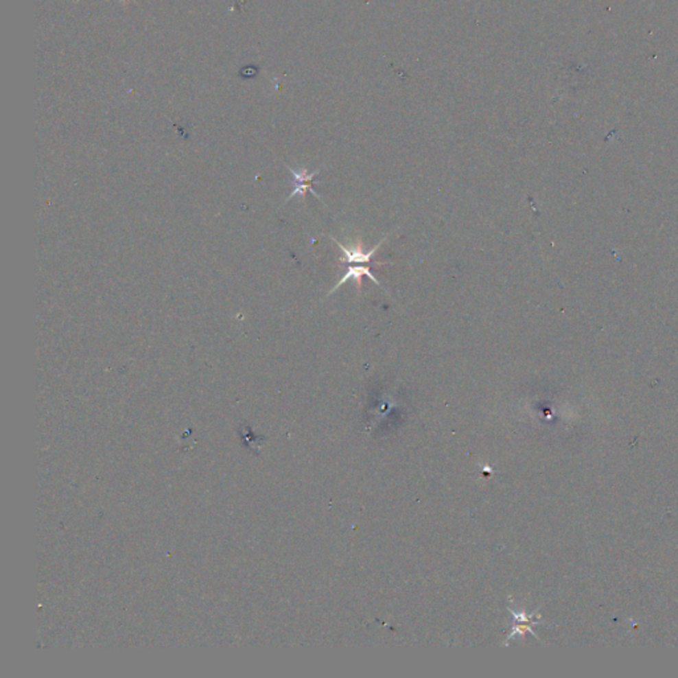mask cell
<instances>
[{
  "label": "cell",
  "mask_w": 678,
  "mask_h": 678,
  "mask_svg": "<svg viewBox=\"0 0 678 678\" xmlns=\"http://www.w3.org/2000/svg\"><path fill=\"white\" fill-rule=\"evenodd\" d=\"M331 240L338 245L343 253L342 257H339V265H359V264H370L373 257L375 256V253L377 252V249L382 246V244L387 240V237L382 239L379 243H377L371 250L366 252L364 248L362 243L359 242L357 244H353L351 246H347V245H342L339 243L338 240H336L334 237H331Z\"/></svg>",
  "instance_id": "obj_1"
},
{
  "label": "cell",
  "mask_w": 678,
  "mask_h": 678,
  "mask_svg": "<svg viewBox=\"0 0 678 678\" xmlns=\"http://www.w3.org/2000/svg\"><path fill=\"white\" fill-rule=\"evenodd\" d=\"M288 169L290 171V174H292V176H293V180H294V191L290 194V196L286 199V202H289V200H290L292 198H294L296 195H300L302 199H303L307 191H310V192H312V194H313L317 199L322 200V199H320V194H318V192H316L314 189H313V186H314V185H318V183H320V182H316V180H314V176H316L317 174H320V170H316V171H313V172H309V171L306 169L294 170L290 169V167H288Z\"/></svg>",
  "instance_id": "obj_2"
},
{
  "label": "cell",
  "mask_w": 678,
  "mask_h": 678,
  "mask_svg": "<svg viewBox=\"0 0 678 678\" xmlns=\"http://www.w3.org/2000/svg\"><path fill=\"white\" fill-rule=\"evenodd\" d=\"M369 277L371 281L374 283H377V286H380V283L377 281V279L374 277V274L371 273V269L370 266H366V265H347V269H346V273L342 276L340 281H339L330 292L327 296H331L334 292H337L339 288L343 285V283H347L349 280H355L357 283V290L360 292L362 290V279L363 277Z\"/></svg>",
  "instance_id": "obj_3"
}]
</instances>
